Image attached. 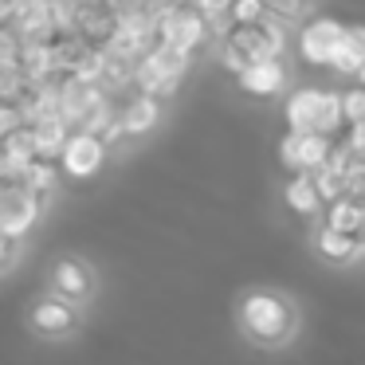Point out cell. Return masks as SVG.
Wrapping results in <instances>:
<instances>
[{
	"instance_id": "6da1fadb",
	"label": "cell",
	"mask_w": 365,
	"mask_h": 365,
	"mask_svg": "<svg viewBox=\"0 0 365 365\" xmlns=\"http://www.w3.org/2000/svg\"><path fill=\"white\" fill-rule=\"evenodd\" d=\"M287 48V24L267 16L263 24H228L220 32V63L232 75H244L252 63H271Z\"/></svg>"
},
{
	"instance_id": "7a4b0ae2",
	"label": "cell",
	"mask_w": 365,
	"mask_h": 365,
	"mask_svg": "<svg viewBox=\"0 0 365 365\" xmlns=\"http://www.w3.org/2000/svg\"><path fill=\"white\" fill-rule=\"evenodd\" d=\"M240 330L263 349H279L299 330V310L279 291H252L240 302Z\"/></svg>"
},
{
	"instance_id": "3957f363",
	"label": "cell",
	"mask_w": 365,
	"mask_h": 365,
	"mask_svg": "<svg viewBox=\"0 0 365 365\" xmlns=\"http://www.w3.org/2000/svg\"><path fill=\"white\" fill-rule=\"evenodd\" d=\"M287 130L294 134H326V138H346V106H341L338 91H318V87H299L287 95L283 106Z\"/></svg>"
},
{
	"instance_id": "277c9868",
	"label": "cell",
	"mask_w": 365,
	"mask_h": 365,
	"mask_svg": "<svg viewBox=\"0 0 365 365\" xmlns=\"http://www.w3.org/2000/svg\"><path fill=\"white\" fill-rule=\"evenodd\" d=\"M189 67H192V56L169 48V43H158L150 56L138 59L134 87H138V95H150V98H158V103H165V98L177 95V87H181V79L189 75Z\"/></svg>"
},
{
	"instance_id": "5b68a950",
	"label": "cell",
	"mask_w": 365,
	"mask_h": 365,
	"mask_svg": "<svg viewBox=\"0 0 365 365\" xmlns=\"http://www.w3.org/2000/svg\"><path fill=\"white\" fill-rule=\"evenodd\" d=\"M338 138H326V134H294V130H287V138L279 142V161H283L287 169H291L294 177L299 173H310L314 177L318 169H326L334 161V153H338Z\"/></svg>"
},
{
	"instance_id": "8992f818",
	"label": "cell",
	"mask_w": 365,
	"mask_h": 365,
	"mask_svg": "<svg viewBox=\"0 0 365 365\" xmlns=\"http://www.w3.org/2000/svg\"><path fill=\"white\" fill-rule=\"evenodd\" d=\"M212 36H216L212 20H208L205 12H197L192 4L173 9V12H165V16H161V43L185 51V56H197V51L205 48Z\"/></svg>"
},
{
	"instance_id": "52a82bcc",
	"label": "cell",
	"mask_w": 365,
	"mask_h": 365,
	"mask_svg": "<svg viewBox=\"0 0 365 365\" xmlns=\"http://www.w3.org/2000/svg\"><path fill=\"white\" fill-rule=\"evenodd\" d=\"M346 40V24L334 16H310L299 32V56L307 67H334Z\"/></svg>"
},
{
	"instance_id": "ba28073f",
	"label": "cell",
	"mask_w": 365,
	"mask_h": 365,
	"mask_svg": "<svg viewBox=\"0 0 365 365\" xmlns=\"http://www.w3.org/2000/svg\"><path fill=\"white\" fill-rule=\"evenodd\" d=\"M43 200L32 189H4L0 192V236L4 240H24L28 232L40 224Z\"/></svg>"
},
{
	"instance_id": "9c48e42d",
	"label": "cell",
	"mask_w": 365,
	"mask_h": 365,
	"mask_svg": "<svg viewBox=\"0 0 365 365\" xmlns=\"http://www.w3.org/2000/svg\"><path fill=\"white\" fill-rule=\"evenodd\" d=\"M106 153H110V145H106L98 134L75 130L71 142H67V150H63V158H59V165H63V173L71 177V181H91V177L103 173Z\"/></svg>"
},
{
	"instance_id": "30bf717a",
	"label": "cell",
	"mask_w": 365,
	"mask_h": 365,
	"mask_svg": "<svg viewBox=\"0 0 365 365\" xmlns=\"http://www.w3.org/2000/svg\"><path fill=\"white\" fill-rule=\"evenodd\" d=\"M51 294L67 299L71 307H83L95 294V271H91V263L75 259V255L56 259V267H51Z\"/></svg>"
},
{
	"instance_id": "8fae6325",
	"label": "cell",
	"mask_w": 365,
	"mask_h": 365,
	"mask_svg": "<svg viewBox=\"0 0 365 365\" xmlns=\"http://www.w3.org/2000/svg\"><path fill=\"white\" fill-rule=\"evenodd\" d=\"M28 322L40 338H67L79 326V307H71L67 299H56V294H43L40 302H32Z\"/></svg>"
},
{
	"instance_id": "7c38bea8",
	"label": "cell",
	"mask_w": 365,
	"mask_h": 365,
	"mask_svg": "<svg viewBox=\"0 0 365 365\" xmlns=\"http://www.w3.org/2000/svg\"><path fill=\"white\" fill-rule=\"evenodd\" d=\"M283 205L291 208L302 224L322 220V212H326V200H322V192H318V185H314L310 173H299V177H291V181L283 185Z\"/></svg>"
},
{
	"instance_id": "4fadbf2b",
	"label": "cell",
	"mask_w": 365,
	"mask_h": 365,
	"mask_svg": "<svg viewBox=\"0 0 365 365\" xmlns=\"http://www.w3.org/2000/svg\"><path fill=\"white\" fill-rule=\"evenodd\" d=\"M240 91H247V95L255 98H275L279 91L287 87V67L279 63V59H271V63H252L244 75H236Z\"/></svg>"
},
{
	"instance_id": "5bb4252c",
	"label": "cell",
	"mask_w": 365,
	"mask_h": 365,
	"mask_svg": "<svg viewBox=\"0 0 365 365\" xmlns=\"http://www.w3.org/2000/svg\"><path fill=\"white\" fill-rule=\"evenodd\" d=\"M158 122H161V103H158V98L138 95V91H134V98H126V103H122V126H126V138L150 134Z\"/></svg>"
},
{
	"instance_id": "9a60e30c",
	"label": "cell",
	"mask_w": 365,
	"mask_h": 365,
	"mask_svg": "<svg viewBox=\"0 0 365 365\" xmlns=\"http://www.w3.org/2000/svg\"><path fill=\"white\" fill-rule=\"evenodd\" d=\"M71 134H75V130H71V122H67V118H40V122H32L36 153H40V158H51V161L63 158Z\"/></svg>"
},
{
	"instance_id": "2e32d148",
	"label": "cell",
	"mask_w": 365,
	"mask_h": 365,
	"mask_svg": "<svg viewBox=\"0 0 365 365\" xmlns=\"http://www.w3.org/2000/svg\"><path fill=\"white\" fill-rule=\"evenodd\" d=\"M322 228H334V232H341V236L365 240V205H361V200H354V197L338 200V205H326Z\"/></svg>"
},
{
	"instance_id": "e0dca14e",
	"label": "cell",
	"mask_w": 365,
	"mask_h": 365,
	"mask_svg": "<svg viewBox=\"0 0 365 365\" xmlns=\"http://www.w3.org/2000/svg\"><path fill=\"white\" fill-rule=\"evenodd\" d=\"M314 252L322 255V259H330V263H349V259H357V255H365V240L341 236V232L322 228V224H318V232H314Z\"/></svg>"
},
{
	"instance_id": "ac0fdd59",
	"label": "cell",
	"mask_w": 365,
	"mask_h": 365,
	"mask_svg": "<svg viewBox=\"0 0 365 365\" xmlns=\"http://www.w3.org/2000/svg\"><path fill=\"white\" fill-rule=\"evenodd\" d=\"M361 67H365V24H346V40H341V51L330 71L346 75V79H357Z\"/></svg>"
},
{
	"instance_id": "d6986e66",
	"label": "cell",
	"mask_w": 365,
	"mask_h": 365,
	"mask_svg": "<svg viewBox=\"0 0 365 365\" xmlns=\"http://www.w3.org/2000/svg\"><path fill=\"white\" fill-rule=\"evenodd\" d=\"M314 185H318V192H322L326 205H338V200L349 197V177H346V169H341L338 161H330L326 169H318Z\"/></svg>"
},
{
	"instance_id": "ffe728a7",
	"label": "cell",
	"mask_w": 365,
	"mask_h": 365,
	"mask_svg": "<svg viewBox=\"0 0 365 365\" xmlns=\"http://www.w3.org/2000/svg\"><path fill=\"white\" fill-rule=\"evenodd\" d=\"M271 16L267 0H236L228 12V24H263Z\"/></svg>"
},
{
	"instance_id": "44dd1931",
	"label": "cell",
	"mask_w": 365,
	"mask_h": 365,
	"mask_svg": "<svg viewBox=\"0 0 365 365\" xmlns=\"http://www.w3.org/2000/svg\"><path fill=\"white\" fill-rule=\"evenodd\" d=\"M341 106H346V122H349V130H354V126H365V87H349V91H341Z\"/></svg>"
},
{
	"instance_id": "7402d4cb",
	"label": "cell",
	"mask_w": 365,
	"mask_h": 365,
	"mask_svg": "<svg viewBox=\"0 0 365 365\" xmlns=\"http://www.w3.org/2000/svg\"><path fill=\"white\" fill-rule=\"evenodd\" d=\"M310 4L314 0H267L271 16H279V20H302L310 12Z\"/></svg>"
},
{
	"instance_id": "603a6c76",
	"label": "cell",
	"mask_w": 365,
	"mask_h": 365,
	"mask_svg": "<svg viewBox=\"0 0 365 365\" xmlns=\"http://www.w3.org/2000/svg\"><path fill=\"white\" fill-rule=\"evenodd\" d=\"M232 4H236V0H192V9H197V12H205V16L212 20V28H216V32H224V24H220V20H228Z\"/></svg>"
},
{
	"instance_id": "cb8c5ba5",
	"label": "cell",
	"mask_w": 365,
	"mask_h": 365,
	"mask_svg": "<svg viewBox=\"0 0 365 365\" xmlns=\"http://www.w3.org/2000/svg\"><path fill=\"white\" fill-rule=\"evenodd\" d=\"M16 255H20V240H4V236H0V267L12 271V267H16Z\"/></svg>"
},
{
	"instance_id": "d4e9b609",
	"label": "cell",
	"mask_w": 365,
	"mask_h": 365,
	"mask_svg": "<svg viewBox=\"0 0 365 365\" xmlns=\"http://www.w3.org/2000/svg\"><path fill=\"white\" fill-rule=\"evenodd\" d=\"M357 87H365V67H361V75H357Z\"/></svg>"
}]
</instances>
